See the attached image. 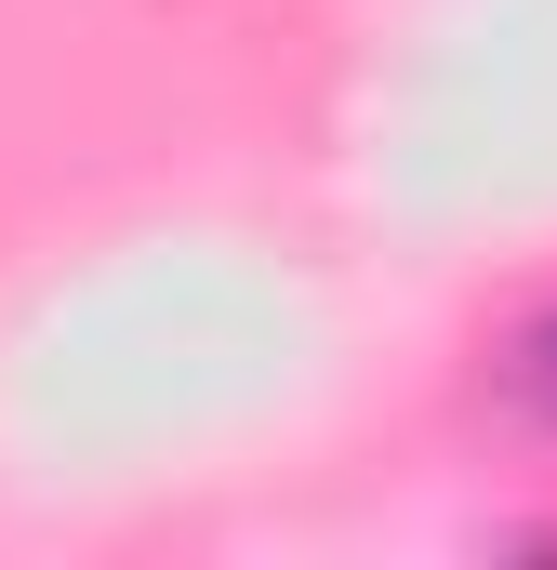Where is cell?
Instances as JSON below:
<instances>
[{
    "label": "cell",
    "mask_w": 557,
    "mask_h": 570,
    "mask_svg": "<svg viewBox=\"0 0 557 570\" xmlns=\"http://www.w3.org/2000/svg\"><path fill=\"white\" fill-rule=\"evenodd\" d=\"M505 399H518V412L557 438V305H531V318L505 332Z\"/></svg>",
    "instance_id": "1"
}]
</instances>
